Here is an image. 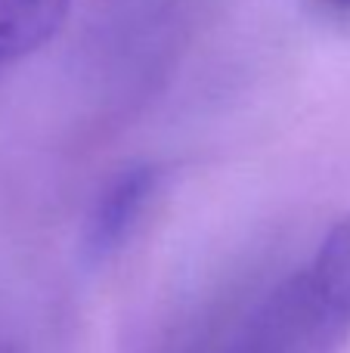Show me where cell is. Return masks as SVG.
<instances>
[{
	"label": "cell",
	"instance_id": "3",
	"mask_svg": "<svg viewBox=\"0 0 350 353\" xmlns=\"http://www.w3.org/2000/svg\"><path fill=\"white\" fill-rule=\"evenodd\" d=\"M72 0H0V68L41 50L62 28Z\"/></svg>",
	"mask_w": 350,
	"mask_h": 353
},
{
	"label": "cell",
	"instance_id": "5",
	"mask_svg": "<svg viewBox=\"0 0 350 353\" xmlns=\"http://www.w3.org/2000/svg\"><path fill=\"white\" fill-rule=\"evenodd\" d=\"M0 353H16V350H10V347H0Z\"/></svg>",
	"mask_w": 350,
	"mask_h": 353
},
{
	"label": "cell",
	"instance_id": "1",
	"mask_svg": "<svg viewBox=\"0 0 350 353\" xmlns=\"http://www.w3.org/2000/svg\"><path fill=\"white\" fill-rule=\"evenodd\" d=\"M350 338V214L233 332L223 353H341Z\"/></svg>",
	"mask_w": 350,
	"mask_h": 353
},
{
	"label": "cell",
	"instance_id": "4",
	"mask_svg": "<svg viewBox=\"0 0 350 353\" xmlns=\"http://www.w3.org/2000/svg\"><path fill=\"white\" fill-rule=\"evenodd\" d=\"M332 10H341V12H350V0H326Z\"/></svg>",
	"mask_w": 350,
	"mask_h": 353
},
{
	"label": "cell",
	"instance_id": "2",
	"mask_svg": "<svg viewBox=\"0 0 350 353\" xmlns=\"http://www.w3.org/2000/svg\"><path fill=\"white\" fill-rule=\"evenodd\" d=\"M152 192L155 171L146 165L121 171L105 186V192H99V201L93 205L87 223V248L93 257H105L130 236Z\"/></svg>",
	"mask_w": 350,
	"mask_h": 353
}]
</instances>
